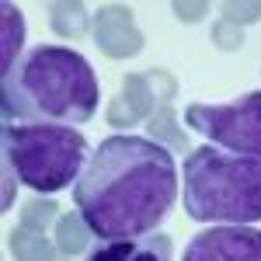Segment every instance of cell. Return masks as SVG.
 <instances>
[{
  "mask_svg": "<svg viewBox=\"0 0 261 261\" xmlns=\"http://www.w3.org/2000/svg\"><path fill=\"white\" fill-rule=\"evenodd\" d=\"M178 202V164L150 136H108L73 185V205L98 241H140Z\"/></svg>",
  "mask_w": 261,
  "mask_h": 261,
  "instance_id": "cell-1",
  "label": "cell"
},
{
  "mask_svg": "<svg viewBox=\"0 0 261 261\" xmlns=\"http://www.w3.org/2000/svg\"><path fill=\"white\" fill-rule=\"evenodd\" d=\"M4 122L32 125H70L91 122L98 112L101 87L94 66L77 49L66 45H35L4 77Z\"/></svg>",
  "mask_w": 261,
  "mask_h": 261,
  "instance_id": "cell-2",
  "label": "cell"
},
{
  "mask_svg": "<svg viewBox=\"0 0 261 261\" xmlns=\"http://www.w3.org/2000/svg\"><path fill=\"white\" fill-rule=\"evenodd\" d=\"M181 205L188 220L216 226L261 223V157L199 146L181 164Z\"/></svg>",
  "mask_w": 261,
  "mask_h": 261,
  "instance_id": "cell-3",
  "label": "cell"
},
{
  "mask_svg": "<svg viewBox=\"0 0 261 261\" xmlns=\"http://www.w3.org/2000/svg\"><path fill=\"white\" fill-rule=\"evenodd\" d=\"M0 146L18 181L39 195H53L63 192L66 185H77L91 161V143L84 140L81 129H70V125L4 122Z\"/></svg>",
  "mask_w": 261,
  "mask_h": 261,
  "instance_id": "cell-4",
  "label": "cell"
},
{
  "mask_svg": "<svg viewBox=\"0 0 261 261\" xmlns=\"http://www.w3.org/2000/svg\"><path fill=\"white\" fill-rule=\"evenodd\" d=\"M185 125L226 153L261 157V91H247L230 105L192 101L185 108Z\"/></svg>",
  "mask_w": 261,
  "mask_h": 261,
  "instance_id": "cell-5",
  "label": "cell"
},
{
  "mask_svg": "<svg viewBox=\"0 0 261 261\" xmlns=\"http://www.w3.org/2000/svg\"><path fill=\"white\" fill-rule=\"evenodd\" d=\"M181 261H261V230L254 226H205L185 244Z\"/></svg>",
  "mask_w": 261,
  "mask_h": 261,
  "instance_id": "cell-6",
  "label": "cell"
},
{
  "mask_svg": "<svg viewBox=\"0 0 261 261\" xmlns=\"http://www.w3.org/2000/svg\"><path fill=\"white\" fill-rule=\"evenodd\" d=\"M91 35L98 42V49L112 60H133L143 49V32L133 21V7H125V4L98 7L91 21Z\"/></svg>",
  "mask_w": 261,
  "mask_h": 261,
  "instance_id": "cell-7",
  "label": "cell"
},
{
  "mask_svg": "<svg viewBox=\"0 0 261 261\" xmlns=\"http://www.w3.org/2000/svg\"><path fill=\"white\" fill-rule=\"evenodd\" d=\"M153 112H157V94L150 87V77L146 73H125L115 101L108 105V125L129 129L136 122L150 119Z\"/></svg>",
  "mask_w": 261,
  "mask_h": 261,
  "instance_id": "cell-8",
  "label": "cell"
},
{
  "mask_svg": "<svg viewBox=\"0 0 261 261\" xmlns=\"http://www.w3.org/2000/svg\"><path fill=\"white\" fill-rule=\"evenodd\" d=\"M87 261H174L171 241L164 233H146L140 241H105L94 247Z\"/></svg>",
  "mask_w": 261,
  "mask_h": 261,
  "instance_id": "cell-9",
  "label": "cell"
},
{
  "mask_svg": "<svg viewBox=\"0 0 261 261\" xmlns=\"http://www.w3.org/2000/svg\"><path fill=\"white\" fill-rule=\"evenodd\" d=\"M21 45H24V18H21L18 4H0V73L7 77L21 60Z\"/></svg>",
  "mask_w": 261,
  "mask_h": 261,
  "instance_id": "cell-10",
  "label": "cell"
},
{
  "mask_svg": "<svg viewBox=\"0 0 261 261\" xmlns=\"http://www.w3.org/2000/svg\"><path fill=\"white\" fill-rule=\"evenodd\" d=\"M91 237H94V230L87 226V220H84L77 209L56 220V247H60V254H66V258L84 254L91 247Z\"/></svg>",
  "mask_w": 261,
  "mask_h": 261,
  "instance_id": "cell-11",
  "label": "cell"
},
{
  "mask_svg": "<svg viewBox=\"0 0 261 261\" xmlns=\"http://www.w3.org/2000/svg\"><path fill=\"white\" fill-rule=\"evenodd\" d=\"M146 129H150V140L161 143V146H167L171 153L178 150V153H192V146H188V136H185V129L178 125V119H174V112H171V105H161L153 115H150V122H146Z\"/></svg>",
  "mask_w": 261,
  "mask_h": 261,
  "instance_id": "cell-12",
  "label": "cell"
},
{
  "mask_svg": "<svg viewBox=\"0 0 261 261\" xmlns=\"http://www.w3.org/2000/svg\"><path fill=\"white\" fill-rule=\"evenodd\" d=\"M7 244H11V254H14V261H56V241H49L45 233H39V230H14L11 237H7Z\"/></svg>",
  "mask_w": 261,
  "mask_h": 261,
  "instance_id": "cell-13",
  "label": "cell"
},
{
  "mask_svg": "<svg viewBox=\"0 0 261 261\" xmlns=\"http://www.w3.org/2000/svg\"><path fill=\"white\" fill-rule=\"evenodd\" d=\"M53 32L60 39H81L87 32V4H53Z\"/></svg>",
  "mask_w": 261,
  "mask_h": 261,
  "instance_id": "cell-14",
  "label": "cell"
},
{
  "mask_svg": "<svg viewBox=\"0 0 261 261\" xmlns=\"http://www.w3.org/2000/svg\"><path fill=\"white\" fill-rule=\"evenodd\" d=\"M53 220H60V216H56V202L45 199V195L21 205V226H24V230H39L42 233L45 223H53Z\"/></svg>",
  "mask_w": 261,
  "mask_h": 261,
  "instance_id": "cell-15",
  "label": "cell"
},
{
  "mask_svg": "<svg viewBox=\"0 0 261 261\" xmlns=\"http://www.w3.org/2000/svg\"><path fill=\"white\" fill-rule=\"evenodd\" d=\"M213 42H216L220 49H241V45H244L241 24H233V21L220 18L216 24H213Z\"/></svg>",
  "mask_w": 261,
  "mask_h": 261,
  "instance_id": "cell-16",
  "label": "cell"
},
{
  "mask_svg": "<svg viewBox=\"0 0 261 261\" xmlns=\"http://www.w3.org/2000/svg\"><path fill=\"white\" fill-rule=\"evenodd\" d=\"M146 77H150V87H153V94H157L161 105H167V101L178 94V81H174L171 73H164V70H150Z\"/></svg>",
  "mask_w": 261,
  "mask_h": 261,
  "instance_id": "cell-17",
  "label": "cell"
},
{
  "mask_svg": "<svg viewBox=\"0 0 261 261\" xmlns=\"http://www.w3.org/2000/svg\"><path fill=\"white\" fill-rule=\"evenodd\" d=\"M220 11H223V18L233 21V24H241V21H258L261 18V4H223Z\"/></svg>",
  "mask_w": 261,
  "mask_h": 261,
  "instance_id": "cell-18",
  "label": "cell"
},
{
  "mask_svg": "<svg viewBox=\"0 0 261 261\" xmlns=\"http://www.w3.org/2000/svg\"><path fill=\"white\" fill-rule=\"evenodd\" d=\"M171 11H174L181 21H202L209 7H205V4H178V0H174V4H171Z\"/></svg>",
  "mask_w": 261,
  "mask_h": 261,
  "instance_id": "cell-19",
  "label": "cell"
}]
</instances>
